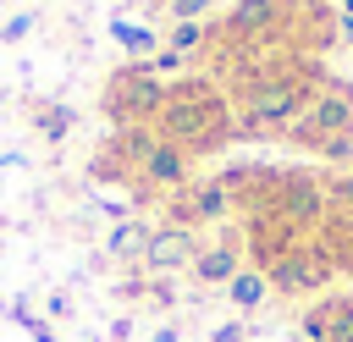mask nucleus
Returning <instances> with one entry per match:
<instances>
[{
	"label": "nucleus",
	"mask_w": 353,
	"mask_h": 342,
	"mask_svg": "<svg viewBox=\"0 0 353 342\" xmlns=\"http://www.w3.org/2000/svg\"><path fill=\"white\" fill-rule=\"evenodd\" d=\"M292 138L331 154V160H342L353 149V77H320V94L292 121Z\"/></svg>",
	"instance_id": "obj_1"
},
{
	"label": "nucleus",
	"mask_w": 353,
	"mask_h": 342,
	"mask_svg": "<svg viewBox=\"0 0 353 342\" xmlns=\"http://www.w3.org/2000/svg\"><path fill=\"white\" fill-rule=\"evenodd\" d=\"M105 110L116 127H154L160 110H165V83L149 77V72H116L110 88H105Z\"/></svg>",
	"instance_id": "obj_2"
},
{
	"label": "nucleus",
	"mask_w": 353,
	"mask_h": 342,
	"mask_svg": "<svg viewBox=\"0 0 353 342\" xmlns=\"http://www.w3.org/2000/svg\"><path fill=\"white\" fill-rule=\"evenodd\" d=\"M325 270H331V259H325V248L314 243V248H292V254H281L265 276H270L276 292H320V287H325Z\"/></svg>",
	"instance_id": "obj_3"
},
{
	"label": "nucleus",
	"mask_w": 353,
	"mask_h": 342,
	"mask_svg": "<svg viewBox=\"0 0 353 342\" xmlns=\"http://www.w3.org/2000/svg\"><path fill=\"white\" fill-rule=\"evenodd\" d=\"M138 177H143L149 188H165V193H182V188H193V154L160 138V143H154V149L143 154V165H138Z\"/></svg>",
	"instance_id": "obj_4"
},
{
	"label": "nucleus",
	"mask_w": 353,
	"mask_h": 342,
	"mask_svg": "<svg viewBox=\"0 0 353 342\" xmlns=\"http://www.w3.org/2000/svg\"><path fill=\"white\" fill-rule=\"evenodd\" d=\"M243 265H248V259H243L237 237L226 232L221 243H199V254H193V265H188V270H193V276H199L204 287H226V281H232V276H237Z\"/></svg>",
	"instance_id": "obj_5"
},
{
	"label": "nucleus",
	"mask_w": 353,
	"mask_h": 342,
	"mask_svg": "<svg viewBox=\"0 0 353 342\" xmlns=\"http://www.w3.org/2000/svg\"><path fill=\"white\" fill-rule=\"evenodd\" d=\"M193 254H199L193 226H160V232L149 237V248H143V259H149L154 270H188Z\"/></svg>",
	"instance_id": "obj_6"
},
{
	"label": "nucleus",
	"mask_w": 353,
	"mask_h": 342,
	"mask_svg": "<svg viewBox=\"0 0 353 342\" xmlns=\"http://www.w3.org/2000/svg\"><path fill=\"white\" fill-rule=\"evenodd\" d=\"M221 292H226V303H232L237 314H259V309H270V298H276V287H270V276H265L259 265H243Z\"/></svg>",
	"instance_id": "obj_7"
},
{
	"label": "nucleus",
	"mask_w": 353,
	"mask_h": 342,
	"mask_svg": "<svg viewBox=\"0 0 353 342\" xmlns=\"http://www.w3.org/2000/svg\"><path fill=\"white\" fill-rule=\"evenodd\" d=\"M110 33H116V44H121V55L132 61V72H149V61L160 55V28H149V22H127V17H116L110 22Z\"/></svg>",
	"instance_id": "obj_8"
},
{
	"label": "nucleus",
	"mask_w": 353,
	"mask_h": 342,
	"mask_svg": "<svg viewBox=\"0 0 353 342\" xmlns=\"http://www.w3.org/2000/svg\"><path fill=\"white\" fill-rule=\"evenodd\" d=\"M281 22V0H237L232 17H226V33L237 39H265V28Z\"/></svg>",
	"instance_id": "obj_9"
},
{
	"label": "nucleus",
	"mask_w": 353,
	"mask_h": 342,
	"mask_svg": "<svg viewBox=\"0 0 353 342\" xmlns=\"http://www.w3.org/2000/svg\"><path fill=\"white\" fill-rule=\"evenodd\" d=\"M204 44H210V28H204V22H171V28L160 33V50H171L182 66H188L193 55H204Z\"/></svg>",
	"instance_id": "obj_10"
},
{
	"label": "nucleus",
	"mask_w": 353,
	"mask_h": 342,
	"mask_svg": "<svg viewBox=\"0 0 353 342\" xmlns=\"http://www.w3.org/2000/svg\"><path fill=\"white\" fill-rule=\"evenodd\" d=\"M331 314H336V292L303 303V309H298V331H303V342H331Z\"/></svg>",
	"instance_id": "obj_11"
},
{
	"label": "nucleus",
	"mask_w": 353,
	"mask_h": 342,
	"mask_svg": "<svg viewBox=\"0 0 353 342\" xmlns=\"http://www.w3.org/2000/svg\"><path fill=\"white\" fill-rule=\"evenodd\" d=\"M143 248H149L143 226H138L132 215H121V221L110 226V254H116V259H127V254H132V259H143Z\"/></svg>",
	"instance_id": "obj_12"
},
{
	"label": "nucleus",
	"mask_w": 353,
	"mask_h": 342,
	"mask_svg": "<svg viewBox=\"0 0 353 342\" xmlns=\"http://www.w3.org/2000/svg\"><path fill=\"white\" fill-rule=\"evenodd\" d=\"M210 6L215 0H171V22H204Z\"/></svg>",
	"instance_id": "obj_13"
},
{
	"label": "nucleus",
	"mask_w": 353,
	"mask_h": 342,
	"mask_svg": "<svg viewBox=\"0 0 353 342\" xmlns=\"http://www.w3.org/2000/svg\"><path fill=\"white\" fill-rule=\"evenodd\" d=\"M28 28H33V17H28V11H17V17H11L6 28H0V39H6V44H17V39L28 33Z\"/></svg>",
	"instance_id": "obj_14"
},
{
	"label": "nucleus",
	"mask_w": 353,
	"mask_h": 342,
	"mask_svg": "<svg viewBox=\"0 0 353 342\" xmlns=\"http://www.w3.org/2000/svg\"><path fill=\"white\" fill-rule=\"evenodd\" d=\"M66 127H72L66 110H50V116H44V132H50V138H66Z\"/></svg>",
	"instance_id": "obj_15"
}]
</instances>
